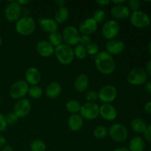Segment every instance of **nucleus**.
<instances>
[{"instance_id": "16", "label": "nucleus", "mask_w": 151, "mask_h": 151, "mask_svg": "<svg viewBox=\"0 0 151 151\" xmlns=\"http://www.w3.org/2000/svg\"><path fill=\"white\" fill-rule=\"evenodd\" d=\"M111 15L112 17L118 20H125L130 17L131 10L128 7V6L125 4L122 5H114L110 10Z\"/></svg>"}, {"instance_id": "53", "label": "nucleus", "mask_w": 151, "mask_h": 151, "mask_svg": "<svg viewBox=\"0 0 151 151\" xmlns=\"http://www.w3.org/2000/svg\"><path fill=\"white\" fill-rule=\"evenodd\" d=\"M0 103H1V97H0Z\"/></svg>"}, {"instance_id": "51", "label": "nucleus", "mask_w": 151, "mask_h": 151, "mask_svg": "<svg viewBox=\"0 0 151 151\" xmlns=\"http://www.w3.org/2000/svg\"><path fill=\"white\" fill-rule=\"evenodd\" d=\"M148 52L151 55V41H150V43H149V44H148Z\"/></svg>"}, {"instance_id": "52", "label": "nucleus", "mask_w": 151, "mask_h": 151, "mask_svg": "<svg viewBox=\"0 0 151 151\" xmlns=\"http://www.w3.org/2000/svg\"><path fill=\"white\" fill-rule=\"evenodd\" d=\"M1 44H2V38H1V37L0 36V47L1 46Z\"/></svg>"}, {"instance_id": "25", "label": "nucleus", "mask_w": 151, "mask_h": 151, "mask_svg": "<svg viewBox=\"0 0 151 151\" xmlns=\"http://www.w3.org/2000/svg\"><path fill=\"white\" fill-rule=\"evenodd\" d=\"M147 125L145 121L139 117H136L131 122V128L133 131L137 134H143Z\"/></svg>"}, {"instance_id": "29", "label": "nucleus", "mask_w": 151, "mask_h": 151, "mask_svg": "<svg viewBox=\"0 0 151 151\" xmlns=\"http://www.w3.org/2000/svg\"><path fill=\"white\" fill-rule=\"evenodd\" d=\"M73 52L75 57L79 59V60H84L88 55L86 48L85 46L81 45L80 44L75 46V48L73 49Z\"/></svg>"}, {"instance_id": "42", "label": "nucleus", "mask_w": 151, "mask_h": 151, "mask_svg": "<svg viewBox=\"0 0 151 151\" xmlns=\"http://www.w3.org/2000/svg\"><path fill=\"white\" fill-rule=\"evenodd\" d=\"M144 110L146 113L151 114V100L147 102L144 106Z\"/></svg>"}, {"instance_id": "26", "label": "nucleus", "mask_w": 151, "mask_h": 151, "mask_svg": "<svg viewBox=\"0 0 151 151\" xmlns=\"http://www.w3.org/2000/svg\"><path fill=\"white\" fill-rule=\"evenodd\" d=\"M69 10L67 7H60L57 10L55 13L54 20L57 22L58 24L65 23L69 19Z\"/></svg>"}, {"instance_id": "3", "label": "nucleus", "mask_w": 151, "mask_h": 151, "mask_svg": "<svg viewBox=\"0 0 151 151\" xmlns=\"http://www.w3.org/2000/svg\"><path fill=\"white\" fill-rule=\"evenodd\" d=\"M35 20L31 16H23L16 22L15 29L20 35L29 36L35 32Z\"/></svg>"}, {"instance_id": "27", "label": "nucleus", "mask_w": 151, "mask_h": 151, "mask_svg": "<svg viewBox=\"0 0 151 151\" xmlns=\"http://www.w3.org/2000/svg\"><path fill=\"white\" fill-rule=\"evenodd\" d=\"M81 103L77 100H69L66 104V110L72 114H76L79 113L81 111Z\"/></svg>"}, {"instance_id": "7", "label": "nucleus", "mask_w": 151, "mask_h": 151, "mask_svg": "<svg viewBox=\"0 0 151 151\" xmlns=\"http://www.w3.org/2000/svg\"><path fill=\"white\" fill-rule=\"evenodd\" d=\"M147 78L148 76L144 69L134 68L128 74L127 81L132 86H141L147 82Z\"/></svg>"}, {"instance_id": "4", "label": "nucleus", "mask_w": 151, "mask_h": 151, "mask_svg": "<svg viewBox=\"0 0 151 151\" xmlns=\"http://www.w3.org/2000/svg\"><path fill=\"white\" fill-rule=\"evenodd\" d=\"M29 85L24 80H19L15 81L10 86L9 90L10 96L14 100L23 99L29 91Z\"/></svg>"}, {"instance_id": "37", "label": "nucleus", "mask_w": 151, "mask_h": 151, "mask_svg": "<svg viewBox=\"0 0 151 151\" xmlns=\"http://www.w3.org/2000/svg\"><path fill=\"white\" fill-rule=\"evenodd\" d=\"M141 2L139 0H129L128 1V7L130 10H132V12L139 10Z\"/></svg>"}, {"instance_id": "30", "label": "nucleus", "mask_w": 151, "mask_h": 151, "mask_svg": "<svg viewBox=\"0 0 151 151\" xmlns=\"http://www.w3.org/2000/svg\"><path fill=\"white\" fill-rule=\"evenodd\" d=\"M29 149L31 151H45L47 145L43 140L34 139L31 142Z\"/></svg>"}, {"instance_id": "28", "label": "nucleus", "mask_w": 151, "mask_h": 151, "mask_svg": "<svg viewBox=\"0 0 151 151\" xmlns=\"http://www.w3.org/2000/svg\"><path fill=\"white\" fill-rule=\"evenodd\" d=\"M48 41L55 48L58 47L60 44H63V37H62L61 33L58 32H55L49 34Z\"/></svg>"}, {"instance_id": "12", "label": "nucleus", "mask_w": 151, "mask_h": 151, "mask_svg": "<svg viewBox=\"0 0 151 151\" xmlns=\"http://www.w3.org/2000/svg\"><path fill=\"white\" fill-rule=\"evenodd\" d=\"M22 14V7L17 1L9 3L4 10V17L8 22H16Z\"/></svg>"}, {"instance_id": "10", "label": "nucleus", "mask_w": 151, "mask_h": 151, "mask_svg": "<svg viewBox=\"0 0 151 151\" xmlns=\"http://www.w3.org/2000/svg\"><path fill=\"white\" fill-rule=\"evenodd\" d=\"M120 31V26L115 20H109L103 24L101 29V34L106 39L113 40L119 35Z\"/></svg>"}, {"instance_id": "24", "label": "nucleus", "mask_w": 151, "mask_h": 151, "mask_svg": "<svg viewBox=\"0 0 151 151\" xmlns=\"http://www.w3.org/2000/svg\"><path fill=\"white\" fill-rule=\"evenodd\" d=\"M129 151H145V142L141 137H134L131 139L128 145Z\"/></svg>"}, {"instance_id": "41", "label": "nucleus", "mask_w": 151, "mask_h": 151, "mask_svg": "<svg viewBox=\"0 0 151 151\" xmlns=\"http://www.w3.org/2000/svg\"><path fill=\"white\" fill-rule=\"evenodd\" d=\"M96 3L100 7H106L110 4L111 1L109 0H97V1H96Z\"/></svg>"}, {"instance_id": "36", "label": "nucleus", "mask_w": 151, "mask_h": 151, "mask_svg": "<svg viewBox=\"0 0 151 151\" xmlns=\"http://www.w3.org/2000/svg\"><path fill=\"white\" fill-rule=\"evenodd\" d=\"M7 125H14L19 121V118L13 112H10L5 116Z\"/></svg>"}, {"instance_id": "45", "label": "nucleus", "mask_w": 151, "mask_h": 151, "mask_svg": "<svg viewBox=\"0 0 151 151\" xmlns=\"http://www.w3.org/2000/svg\"><path fill=\"white\" fill-rule=\"evenodd\" d=\"M6 142H7V139L5 137L2 135H0V148H2L4 146H5Z\"/></svg>"}, {"instance_id": "20", "label": "nucleus", "mask_w": 151, "mask_h": 151, "mask_svg": "<svg viewBox=\"0 0 151 151\" xmlns=\"http://www.w3.org/2000/svg\"><path fill=\"white\" fill-rule=\"evenodd\" d=\"M41 80L40 71L35 67L28 68L25 72V81L29 85L37 86Z\"/></svg>"}, {"instance_id": "33", "label": "nucleus", "mask_w": 151, "mask_h": 151, "mask_svg": "<svg viewBox=\"0 0 151 151\" xmlns=\"http://www.w3.org/2000/svg\"><path fill=\"white\" fill-rule=\"evenodd\" d=\"M106 18V12L104 11L102 9H98V10H95V12L93 14V17L92 19L97 22V24L98 23H102L105 21Z\"/></svg>"}, {"instance_id": "44", "label": "nucleus", "mask_w": 151, "mask_h": 151, "mask_svg": "<svg viewBox=\"0 0 151 151\" xmlns=\"http://www.w3.org/2000/svg\"><path fill=\"white\" fill-rule=\"evenodd\" d=\"M145 70L147 76L150 77L151 78V59L147 62V65H146V69H145Z\"/></svg>"}, {"instance_id": "1", "label": "nucleus", "mask_w": 151, "mask_h": 151, "mask_svg": "<svg viewBox=\"0 0 151 151\" xmlns=\"http://www.w3.org/2000/svg\"><path fill=\"white\" fill-rule=\"evenodd\" d=\"M94 63L97 70L101 74L109 75L116 69V61L111 55L106 51H101L95 56Z\"/></svg>"}, {"instance_id": "39", "label": "nucleus", "mask_w": 151, "mask_h": 151, "mask_svg": "<svg viewBox=\"0 0 151 151\" xmlns=\"http://www.w3.org/2000/svg\"><path fill=\"white\" fill-rule=\"evenodd\" d=\"M8 126L6 121V117L3 114L0 113V132L5 131L7 127Z\"/></svg>"}, {"instance_id": "13", "label": "nucleus", "mask_w": 151, "mask_h": 151, "mask_svg": "<svg viewBox=\"0 0 151 151\" xmlns=\"http://www.w3.org/2000/svg\"><path fill=\"white\" fill-rule=\"evenodd\" d=\"M31 107L32 105L28 99H21L16 103L13 112L19 118H24L29 114L31 111Z\"/></svg>"}, {"instance_id": "34", "label": "nucleus", "mask_w": 151, "mask_h": 151, "mask_svg": "<svg viewBox=\"0 0 151 151\" xmlns=\"http://www.w3.org/2000/svg\"><path fill=\"white\" fill-rule=\"evenodd\" d=\"M87 51V54L91 56H96L99 52H100V50H99L98 44H96L95 42H91L86 47Z\"/></svg>"}, {"instance_id": "8", "label": "nucleus", "mask_w": 151, "mask_h": 151, "mask_svg": "<svg viewBox=\"0 0 151 151\" xmlns=\"http://www.w3.org/2000/svg\"><path fill=\"white\" fill-rule=\"evenodd\" d=\"M109 134L111 139L114 142H123L128 139V131L122 124L114 123L109 128Z\"/></svg>"}, {"instance_id": "17", "label": "nucleus", "mask_w": 151, "mask_h": 151, "mask_svg": "<svg viewBox=\"0 0 151 151\" xmlns=\"http://www.w3.org/2000/svg\"><path fill=\"white\" fill-rule=\"evenodd\" d=\"M100 116L106 121H114L117 116V111L111 104H103L100 106Z\"/></svg>"}, {"instance_id": "9", "label": "nucleus", "mask_w": 151, "mask_h": 151, "mask_svg": "<svg viewBox=\"0 0 151 151\" xmlns=\"http://www.w3.org/2000/svg\"><path fill=\"white\" fill-rule=\"evenodd\" d=\"M117 97V90L113 85H105L98 92V99L103 104H111Z\"/></svg>"}, {"instance_id": "32", "label": "nucleus", "mask_w": 151, "mask_h": 151, "mask_svg": "<svg viewBox=\"0 0 151 151\" xmlns=\"http://www.w3.org/2000/svg\"><path fill=\"white\" fill-rule=\"evenodd\" d=\"M28 94L29 97L32 99H38L42 97L43 89L41 86L38 85L31 86L29 88Z\"/></svg>"}, {"instance_id": "23", "label": "nucleus", "mask_w": 151, "mask_h": 151, "mask_svg": "<svg viewBox=\"0 0 151 151\" xmlns=\"http://www.w3.org/2000/svg\"><path fill=\"white\" fill-rule=\"evenodd\" d=\"M61 86H60V84L59 83L55 82V81L49 83L45 90L46 95L50 99L57 98L61 94Z\"/></svg>"}, {"instance_id": "19", "label": "nucleus", "mask_w": 151, "mask_h": 151, "mask_svg": "<svg viewBox=\"0 0 151 151\" xmlns=\"http://www.w3.org/2000/svg\"><path fill=\"white\" fill-rule=\"evenodd\" d=\"M38 24L44 32L47 33H52V32H58L59 28V25L54 19H49V18H41L38 21Z\"/></svg>"}, {"instance_id": "14", "label": "nucleus", "mask_w": 151, "mask_h": 151, "mask_svg": "<svg viewBox=\"0 0 151 151\" xmlns=\"http://www.w3.org/2000/svg\"><path fill=\"white\" fill-rule=\"evenodd\" d=\"M97 27L98 24L92 18H87L81 22L78 27V31L81 35H90L97 31Z\"/></svg>"}, {"instance_id": "31", "label": "nucleus", "mask_w": 151, "mask_h": 151, "mask_svg": "<svg viewBox=\"0 0 151 151\" xmlns=\"http://www.w3.org/2000/svg\"><path fill=\"white\" fill-rule=\"evenodd\" d=\"M93 134L95 138L98 139H102L107 137V135L109 134V130L103 125H99L94 128Z\"/></svg>"}, {"instance_id": "43", "label": "nucleus", "mask_w": 151, "mask_h": 151, "mask_svg": "<svg viewBox=\"0 0 151 151\" xmlns=\"http://www.w3.org/2000/svg\"><path fill=\"white\" fill-rule=\"evenodd\" d=\"M144 89L148 94H151V81H147L144 84Z\"/></svg>"}, {"instance_id": "21", "label": "nucleus", "mask_w": 151, "mask_h": 151, "mask_svg": "<svg viewBox=\"0 0 151 151\" xmlns=\"http://www.w3.org/2000/svg\"><path fill=\"white\" fill-rule=\"evenodd\" d=\"M68 127L72 131H79L83 126V119L79 114H72L69 117L67 121Z\"/></svg>"}, {"instance_id": "50", "label": "nucleus", "mask_w": 151, "mask_h": 151, "mask_svg": "<svg viewBox=\"0 0 151 151\" xmlns=\"http://www.w3.org/2000/svg\"><path fill=\"white\" fill-rule=\"evenodd\" d=\"M113 151H129L127 147H118V148L115 149V150H114Z\"/></svg>"}, {"instance_id": "6", "label": "nucleus", "mask_w": 151, "mask_h": 151, "mask_svg": "<svg viewBox=\"0 0 151 151\" xmlns=\"http://www.w3.org/2000/svg\"><path fill=\"white\" fill-rule=\"evenodd\" d=\"M83 119L94 120L100 116V106L96 103H86L81 106L79 112Z\"/></svg>"}, {"instance_id": "22", "label": "nucleus", "mask_w": 151, "mask_h": 151, "mask_svg": "<svg viewBox=\"0 0 151 151\" xmlns=\"http://www.w3.org/2000/svg\"><path fill=\"white\" fill-rule=\"evenodd\" d=\"M89 85V79L85 74H80L75 80L74 88L78 92H84L88 88Z\"/></svg>"}, {"instance_id": "35", "label": "nucleus", "mask_w": 151, "mask_h": 151, "mask_svg": "<svg viewBox=\"0 0 151 151\" xmlns=\"http://www.w3.org/2000/svg\"><path fill=\"white\" fill-rule=\"evenodd\" d=\"M85 98L87 103H95L98 100V92L94 90H89L86 93Z\"/></svg>"}, {"instance_id": "11", "label": "nucleus", "mask_w": 151, "mask_h": 151, "mask_svg": "<svg viewBox=\"0 0 151 151\" xmlns=\"http://www.w3.org/2000/svg\"><path fill=\"white\" fill-rule=\"evenodd\" d=\"M65 44L70 46H76L79 44L81 33L74 26H66L61 33Z\"/></svg>"}, {"instance_id": "46", "label": "nucleus", "mask_w": 151, "mask_h": 151, "mask_svg": "<svg viewBox=\"0 0 151 151\" xmlns=\"http://www.w3.org/2000/svg\"><path fill=\"white\" fill-rule=\"evenodd\" d=\"M55 4L57 6H58L59 8L60 7H65V4H66V1H63V0H57V1H55Z\"/></svg>"}, {"instance_id": "40", "label": "nucleus", "mask_w": 151, "mask_h": 151, "mask_svg": "<svg viewBox=\"0 0 151 151\" xmlns=\"http://www.w3.org/2000/svg\"><path fill=\"white\" fill-rule=\"evenodd\" d=\"M143 134H144V137L146 139V141L151 143V124L147 125V128H146L145 131L143 133Z\"/></svg>"}, {"instance_id": "2", "label": "nucleus", "mask_w": 151, "mask_h": 151, "mask_svg": "<svg viewBox=\"0 0 151 151\" xmlns=\"http://www.w3.org/2000/svg\"><path fill=\"white\" fill-rule=\"evenodd\" d=\"M54 55L58 61L64 66L71 64L75 59L73 48L66 44H62L55 47Z\"/></svg>"}, {"instance_id": "38", "label": "nucleus", "mask_w": 151, "mask_h": 151, "mask_svg": "<svg viewBox=\"0 0 151 151\" xmlns=\"http://www.w3.org/2000/svg\"><path fill=\"white\" fill-rule=\"evenodd\" d=\"M91 42H92V41H91V38L90 35H81V38H80V41H79L80 44L86 47L87 45L91 44Z\"/></svg>"}, {"instance_id": "15", "label": "nucleus", "mask_w": 151, "mask_h": 151, "mask_svg": "<svg viewBox=\"0 0 151 151\" xmlns=\"http://www.w3.org/2000/svg\"><path fill=\"white\" fill-rule=\"evenodd\" d=\"M36 52L41 57L49 58L54 55L55 47L46 40H41L36 44Z\"/></svg>"}, {"instance_id": "48", "label": "nucleus", "mask_w": 151, "mask_h": 151, "mask_svg": "<svg viewBox=\"0 0 151 151\" xmlns=\"http://www.w3.org/2000/svg\"><path fill=\"white\" fill-rule=\"evenodd\" d=\"M1 151H14V150H13V148L12 146L8 145H6L5 146H4V147H2Z\"/></svg>"}, {"instance_id": "5", "label": "nucleus", "mask_w": 151, "mask_h": 151, "mask_svg": "<svg viewBox=\"0 0 151 151\" xmlns=\"http://www.w3.org/2000/svg\"><path fill=\"white\" fill-rule=\"evenodd\" d=\"M130 22L131 24L137 28L143 29L148 27L151 24V19L147 13L142 10L132 12L130 15Z\"/></svg>"}, {"instance_id": "18", "label": "nucleus", "mask_w": 151, "mask_h": 151, "mask_svg": "<svg viewBox=\"0 0 151 151\" xmlns=\"http://www.w3.org/2000/svg\"><path fill=\"white\" fill-rule=\"evenodd\" d=\"M125 50V44L119 39L110 40L106 44V52L113 55L121 54Z\"/></svg>"}, {"instance_id": "49", "label": "nucleus", "mask_w": 151, "mask_h": 151, "mask_svg": "<svg viewBox=\"0 0 151 151\" xmlns=\"http://www.w3.org/2000/svg\"><path fill=\"white\" fill-rule=\"evenodd\" d=\"M17 1L18 3L22 6H22L27 5V4H28L29 2H30V1H29V0H20V1Z\"/></svg>"}, {"instance_id": "47", "label": "nucleus", "mask_w": 151, "mask_h": 151, "mask_svg": "<svg viewBox=\"0 0 151 151\" xmlns=\"http://www.w3.org/2000/svg\"><path fill=\"white\" fill-rule=\"evenodd\" d=\"M111 2L114 4V5H122L125 4L126 1L125 0H113Z\"/></svg>"}]
</instances>
